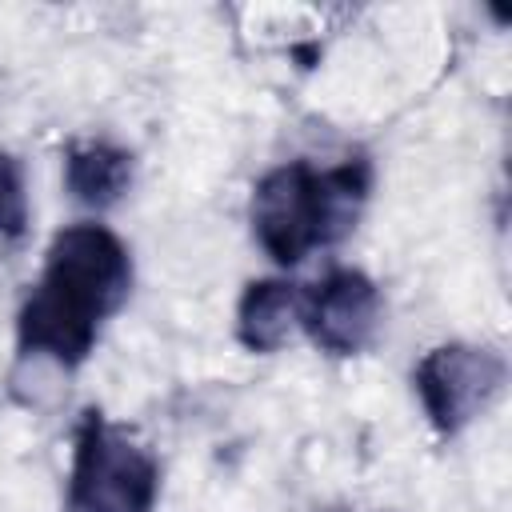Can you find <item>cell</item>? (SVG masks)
I'll return each mask as SVG.
<instances>
[{
    "mask_svg": "<svg viewBox=\"0 0 512 512\" xmlns=\"http://www.w3.org/2000/svg\"><path fill=\"white\" fill-rule=\"evenodd\" d=\"M504 376L508 368L500 352L464 340L428 348L412 368V384L424 404V416L440 436H456L460 428H468L496 400Z\"/></svg>",
    "mask_w": 512,
    "mask_h": 512,
    "instance_id": "obj_4",
    "label": "cell"
},
{
    "mask_svg": "<svg viewBox=\"0 0 512 512\" xmlns=\"http://www.w3.org/2000/svg\"><path fill=\"white\" fill-rule=\"evenodd\" d=\"M132 260L124 240L104 224H68L52 236L44 272L16 316V344L24 356H52L76 368L100 324L128 300Z\"/></svg>",
    "mask_w": 512,
    "mask_h": 512,
    "instance_id": "obj_1",
    "label": "cell"
},
{
    "mask_svg": "<svg viewBox=\"0 0 512 512\" xmlns=\"http://www.w3.org/2000/svg\"><path fill=\"white\" fill-rule=\"evenodd\" d=\"M64 184L84 208H112L132 184V152L108 140L72 144L64 156Z\"/></svg>",
    "mask_w": 512,
    "mask_h": 512,
    "instance_id": "obj_7",
    "label": "cell"
},
{
    "mask_svg": "<svg viewBox=\"0 0 512 512\" xmlns=\"http://www.w3.org/2000/svg\"><path fill=\"white\" fill-rule=\"evenodd\" d=\"M300 324L332 356L368 348L380 324V292L360 268H332L300 300Z\"/></svg>",
    "mask_w": 512,
    "mask_h": 512,
    "instance_id": "obj_5",
    "label": "cell"
},
{
    "mask_svg": "<svg viewBox=\"0 0 512 512\" xmlns=\"http://www.w3.org/2000/svg\"><path fill=\"white\" fill-rule=\"evenodd\" d=\"M304 292L288 280H252L236 304V336L248 352H276L300 324Z\"/></svg>",
    "mask_w": 512,
    "mask_h": 512,
    "instance_id": "obj_6",
    "label": "cell"
},
{
    "mask_svg": "<svg viewBox=\"0 0 512 512\" xmlns=\"http://www.w3.org/2000/svg\"><path fill=\"white\" fill-rule=\"evenodd\" d=\"M372 192L368 160L312 168L292 160L260 176L252 192V232L276 264H300L308 252L344 240Z\"/></svg>",
    "mask_w": 512,
    "mask_h": 512,
    "instance_id": "obj_2",
    "label": "cell"
},
{
    "mask_svg": "<svg viewBox=\"0 0 512 512\" xmlns=\"http://www.w3.org/2000/svg\"><path fill=\"white\" fill-rule=\"evenodd\" d=\"M24 224H28L24 172L8 152H0V236H20Z\"/></svg>",
    "mask_w": 512,
    "mask_h": 512,
    "instance_id": "obj_8",
    "label": "cell"
},
{
    "mask_svg": "<svg viewBox=\"0 0 512 512\" xmlns=\"http://www.w3.org/2000/svg\"><path fill=\"white\" fill-rule=\"evenodd\" d=\"M160 492L156 456L96 408L84 412L72 440L68 512H152Z\"/></svg>",
    "mask_w": 512,
    "mask_h": 512,
    "instance_id": "obj_3",
    "label": "cell"
}]
</instances>
